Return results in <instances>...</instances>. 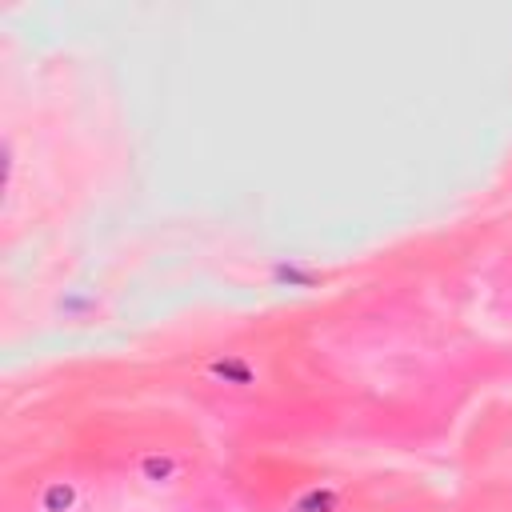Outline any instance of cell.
Listing matches in <instances>:
<instances>
[{
    "mask_svg": "<svg viewBox=\"0 0 512 512\" xmlns=\"http://www.w3.org/2000/svg\"><path fill=\"white\" fill-rule=\"evenodd\" d=\"M88 508H92V484L80 472L40 476L28 496V512H88Z\"/></svg>",
    "mask_w": 512,
    "mask_h": 512,
    "instance_id": "6da1fadb",
    "label": "cell"
},
{
    "mask_svg": "<svg viewBox=\"0 0 512 512\" xmlns=\"http://www.w3.org/2000/svg\"><path fill=\"white\" fill-rule=\"evenodd\" d=\"M132 472L148 492H176L188 476V460L176 448H140L132 456Z\"/></svg>",
    "mask_w": 512,
    "mask_h": 512,
    "instance_id": "7a4b0ae2",
    "label": "cell"
},
{
    "mask_svg": "<svg viewBox=\"0 0 512 512\" xmlns=\"http://www.w3.org/2000/svg\"><path fill=\"white\" fill-rule=\"evenodd\" d=\"M208 376L220 380V384H228V388H252L256 384V368L248 360H240V356H216V360H208Z\"/></svg>",
    "mask_w": 512,
    "mask_h": 512,
    "instance_id": "3957f363",
    "label": "cell"
}]
</instances>
